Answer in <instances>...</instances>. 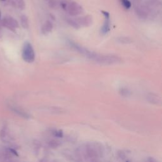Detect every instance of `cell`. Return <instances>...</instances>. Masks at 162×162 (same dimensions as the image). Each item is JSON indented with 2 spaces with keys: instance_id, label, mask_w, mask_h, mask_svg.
Here are the masks:
<instances>
[{
  "instance_id": "6da1fadb",
  "label": "cell",
  "mask_w": 162,
  "mask_h": 162,
  "mask_svg": "<svg viewBox=\"0 0 162 162\" xmlns=\"http://www.w3.org/2000/svg\"><path fill=\"white\" fill-rule=\"evenodd\" d=\"M60 6L70 15L73 17L78 16L84 13L82 6L76 1L63 0L60 2Z\"/></svg>"
},
{
  "instance_id": "7a4b0ae2",
  "label": "cell",
  "mask_w": 162,
  "mask_h": 162,
  "mask_svg": "<svg viewBox=\"0 0 162 162\" xmlns=\"http://www.w3.org/2000/svg\"><path fill=\"white\" fill-rule=\"evenodd\" d=\"M96 62L103 65H113L121 63V58L115 55H101L99 54H96L95 57L93 59Z\"/></svg>"
},
{
  "instance_id": "3957f363",
  "label": "cell",
  "mask_w": 162,
  "mask_h": 162,
  "mask_svg": "<svg viewBox=\"0 0 162 162\" xmlns=\"http://www.w3.org/2000/svg\"><path fill=\"white\" fill-rule=\"evenodd\" d=\"M22 56L25 62L31 63L35 60V52L32 44L29 42H25L22 50Z\"/></svg>"
},
{
  "instance_id": "277c9868",
  "label": "cell",
  "mask_w": 162,
  "mask_h": 162,
  "mask_svg": "<svg viewBox=\"0 0 162 162\" xmlns=\"http://www.w3.org/2000/svg\"><path fill=\"white\" fill-rule=\"evenodd\" d=\"M69 44H70V46L73 48V49L76 50L77 51H78L79 53L84 55V56L89 58V59L93 60L94 56H95V55L96 54V53L92 52V51L87 50L86 48L80 46V45L77 44V43H74V42H73L72 41H69Z\"/></svg>"
},
{
  "instance_id": "5b68a950",
  "label": "cell",
  "mask_w": 162,
  "mask_h": 162,
  "mask_svg": "<svg viewBox=\"0 0 162 162\" xmlns=\"http://www.w3.org/2000/svg\"><path fill=\"white\" fill-rule=\"evenodd\" d=\"M134 10L136 15L141 18H146L150 12L147 5L141 3H135Z\"/></svg>"
},
{
  "instance_id": "8992f818",
  "label": "cell",
  "mask_w": 162,
  "mask_h": 162,
  "mask_svg": "<svg viewBox=\"0 0 162 162\" xmlns=\"http://www.w3.org/2000/svg\"><path fill=\"white\" fill-rule=\"evenodd\" d=\"M1 25H3V27L8 29L13 32H15V29L19 27L17 20L12 17H5L1 22Z\"/></svg>"
},
{
  "instance_id": "52a82bcc",
  "label": "cell",
  "mask_w": 162,
  "mask_h": 162,
  "mask_svg": "<svg viewBox=\"0 0 162 162\" xmlns=\"http://www.w3.org/2000/svg\"><path fill=\"white\" fill-rule=\"evenodd\" d=\"M87 157L91 160V162L98 161V151L91 144H87L86 148Z\"/></svg>"
},
{
  "instance_id": "ba28073f",
  "label": "cell",
  "mask_w": 162,
  "mask_h": 162,
  "mask_svg": "<svg viewBox=\"0 0 162 162\" xmlns=\"http://www.w3.org/2000/svg\"><path fill=\"white\" fill-rule=\"evenodd\" d=\"M103 15L105 16V22L103 26L101 27L100 33L101 35H105L108 33L110 29V14L108 12L102 11Z\"/></svg>"
},
{
  "instance_id": "9c48e42d",
  "label": "cell",
  "mask_w": 162,
  "mask_h": 162,
  "mask_svg": "<svg viewBox=\"0 0 162 162\" xmlns=\"http://www.w3.org/2000/svg\"><path fill=\"white\" fill-rule=\"evenodd\" d=\"M77 23L79 24L80 26L83 27H89L93 23V19L91 15H87L83 17H80L76 19Z\"/></svg>"
},
{
  "instance_id": "30bf717a",
  "label": "cell",
  "mask_w": 162,
  "mask_h": 162,
  "mask_svg": "<svg viewBox=\"0 0 162 162\" xmlns=\"http://www.w3.org/2000/svg\"><path fill=\"white\" fill-rule=\"evenodd\" d=\"M53 29V24L50 20H47L44 22L43 26L41 27V32L43 34H48L51 32Z\"/></svg>"
},
{
  "instance_id": "8fae6325",
  "label": "cell",
  "mask_w": 162,
  "mask_h": 162,
  "mask_svg": "<svg viewBox=\"0 0 162 162\" xmlns=\"http://www.w3.org/2000/svg\"><path fill=\"white\" fill-rule=\"evenodd\" d=\"M147 99L149 101L153 104H158L160 102V98L159 96L155 95L153 93L149 94L147 96Z\"/></svg>"
},
{
  "instance_id": "7c38bea8",
  "label": "cell",
  "mask_w": 162,
  "mask_h": 162,
  "mask_svg": "<svg viewBox=\"0 0 162 162\" xmlns=\"http://www.w3.org/2000/svg\"><path fill=\"white\" fill-rule=\"evenodd\" d=\"M20 24L24 29H28L29 27V19L26 15H22L20 17Z\"/></svg>"
},
{
  "instance_id": "4fadbf2b",
  "label": "cell",
  "mask_w": 162,
  "mask_h": 162,
  "mask_svg": "<svg viewBox=\"0 0 162 162\" xmlns=\"http://www.w3.org/2000/svg\"><path fill=\"white\" fill-rule=\"evenodd\" d=\"M66 20L67 22V23L74 29H78L80 27V26L79 25V24L77 23V22L76 21V19H73L72 18H67Z\"/></svg>"
},
{
  "instance_id": "5bb4252c",
  "label": "cell",
  "mask_w": 162,
  "mask_h": 162,
  "mask_svg": "<svg viewBox=\"0 0 162 162\" xmlns=\"http://www.w3.org/2000/svg\"><path fill=\"white\" fill-rule=\"evenodd\" d=\"M48 6L51 9H56L60 6V2L57 0H48Z\"/></svg>"
},
{
  "instance_id": "9a60e30c",
  "label": "cell",
  "mask_w": 162,
  "mask_h": 162,
  "mask_svg": "<svg viewBox=\"0 0 162 162\" xmlns=\"http://www.w3.org/2000/svg\"><path fill=\"white\" fill-rule=\"evenodd\" d=\"M117 41L121 44H130L132 43V39L127 37H120L117 38Z\"/></svg>"
},
{
  "instance_id": "2e32d148",
  "label": "cell",
  "mask_w": 162,
  "mask_h": 162,
  "mask_svg": "<svg viewBox=\"0 0 162 162\" xmlns=\"http://www.w3.org/2000/svg\"><path fill=\"white\" fill-rule=\"evenodd\" d=\"M16 4L17 7L21 10H23L25 8V0H16Z\"/></svg>"
},
{
  "instance_id": "e0dca14e",
  "label": "cell",
  "mask_w": 162,
  "mask_h": 162,
  "mask_svg": "<svg viewBox=\"0 0 162 162\" xmlns=\"http://www.w3.org/2000/svg\"><path fill=\"white\" fill-rule=\"evenodd\" d=\"M120 94L123 96L127 97L131 95V91L127 88H121L119 91Z\"/></svg>"
},
{
  "instance_id": "ac0fdd59",
  "label": "cell",
  "mask_w": 162,
  "mask_h": 162,
  "mask_svg": "<svg viewBox=\"0 0 162 162\" xmlns=\"http://www.w3.org/2000/svg\"><path fill=\"white\" fill-rule=\"evenodd\" d=\"M61 143L60 141H56V140H51L49 142V146L50 147L52 148H56L58 146H60Z\"/></svg>"
},
{
  "instance_id": "d6986e66",
  "label": "cell",
  "mask_w": 162,
  "mask_h": 162,
  "mask_svg": "<svg viewBox=\"0 0 162 162\" xmlns=\"http://www.w3.org/2000/svg\"><path fill=\"white\" fill-rule=\"evenodd\" d=\"M122 4L126 9H129L131 7V3L129 0H121Z\"/></svg>"
},
{
  "instance_id": "ffe728a7",
  "label": "cell",
  "mask_w": 162,
  "mask_h": 162,
  "mask_svg": "<svg viewBox=\"0 0 162 162\" xmlns=\"http://www.w3.org/2000/svg\"><path fill=\"white\" fill-rule=\"evenodd\" d=\"M54 135L57 137H63V131L58 130L54 132Z\"/></svg>"
},
{
  "instance_id": "44dd1931",
  "label": "cell",
  "mask_w": 162,
  "mask_h": 162,
  "mask_svg": "<svg viewBox=\"0 0 162 162\" xmlns=\"http://www.w3.org/2000/svg\"><path fill=\"white\" fill-rule=\"evenodd\" d=\"M118 155L119 157L120 158H122V159H124L125 157V153H124V151H118Z\"/></svg>"
},
{
  "instance_id": "7402d4cb",
  "label": "cell",
  "mask_w": 162,
  "mask_h": 162,
  "mask_svg": "<svg viewBox=\"0 0 162 162\" xmlns=\"http://www.w3.org/2000/svg\"><path fill=\"white\" fill-rule=\"evenodd\" d=\"M10 151L12 153H13L14 155H15V156H17V157H18V154L17 153V152L15 150H14V149H10Z\"/></svg>"
},
{
  "instance_id": "603a6c76",
  "label": "cell",
  "mask_w": 162,
  "mask_h": 162,
  "mask_svg": "<svg viewBox=\"0 0 162 162\" xmlns=\"http://www.w3.org/2000/svg\"><path fill=\"white\" fill-rule=\"evenodd\" d=\"M149 161L150 162H157V160L155 159V158H152V157H151V158H149Z\"/></svg>"
},
{
  "instance_id": "cb8c5ba5",
  "label": "cell",
  "mask_w": 162,
  "mask_h": 162,
  "mask_svg": "<svg viewBox=\"0 0 162 162\" xmlns=\"http://www.w3.org/2000/svg\"><path fill=\"white\" fill-rule=\"evenodd\" d=\"M57 1H60H60H63V0H57Z\"/></svg>"
},
{
  "instance_id": "d4e9b609",
  "label": "cell",
  "mask_w": 162,
  "mask_h": 162,
  "mask_svg": "<svg viewBox=\"0 0 162 162\" xmlns=\"http://www.w3.org/2000/svg\"><path fill=\"white\" fill-rule=\"evenodd\" d=\"M1 1H5V0H1Z\"/></svg>"
},
{
  "instance_id": "484cf974",
  "label": "cell",
  "mask_w": 162,
  "mask_h": 162,
  "mask_svg": "<svg viewBox=\"0 0 162 162\" xmlns=\"http://www.w3.org/2000/svg\"><path fill=\"white\" fill-rule=\"evenodd\" d=\"M46 1H48V0H46Z\"/></svg>"
},
{
  "instance_id": "4316f807",
  "label": "cell",
  "mask_w": 162,
  "mask_h": 162,
  "mask_svg": "<svg viewBox=\"0 0 162 162\" xmlns=\"http://www.w3.org/2000/svg\"><path fill=\"white\" fill-rule=\"evenodd\" d=\"M126 162H129V161H126Z\"/></svg>"
}]
</instances>
